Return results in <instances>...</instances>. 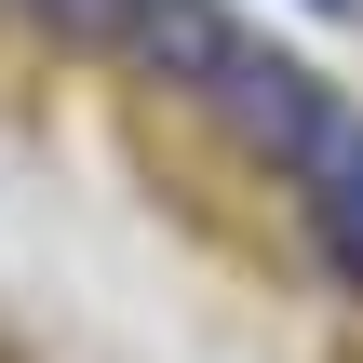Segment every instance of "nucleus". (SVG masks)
<instances>
[{
  "mask_svg": "<svg viewBox=\"0 0 363 363\" xmlns=\"http://www.w3.org/2000/svg\"><path fill=\"white\" fill-rule=\"evenodd\" d=\"M296 175H310V242H323V269L363 296V121H337Z\"/></svg>",
  "mask_w": 363,
  "mask_h": 363,
  "instance_id": "7ed1b4c3",
  "label": "nucleus"
},
{
  "mask_svg": "<svg viewBox=\"0 0 363 363\" xmlns=\"http://www.w3.org/2000/svg\"><path fill=\"white\" fill-rule=\"evenodd\" d=\"M229 13L216 0H135V27H121V54L148 67V81H175V94H216V67H229Z\"/></svg>",
  "mask_w": 363,
  "mask_h": 363,
  "instance_id": "f03ea898",
  "label": "nucleus"
},
{
  "mask_svg": "<svg viewBox=\"0 0 363 363\" xmlns=\"http://www.w3.org/2000/svg\"><path fill=\"white\" fill-rule=\"evenodd\" d=\"M27 27H54V40H81V54H108L121 27H135V0H13Z\"/></svg>",
  "mask_w": 363,
  "mask_h": 363,
  "instance_id": "20e7f679",
  "label": "nucleus"
},
{
  "mask_svg": "<svg viewBox=\"0 0 363 363\" xmlns=\"http://www.w3.org/2000/svg\"><path fill=\"white\" fill-rule=\"evenodd\" d=\"M202 108H216L242 148H269V162H310V148L350 121V108L296 67V54H256V40H229V67H216V94H202Z\"/></svg>",
  "mask_w": 363,
  "mask_h": 363,
  "instance_id": "f257e3e1",
  "label": "nucleus"
},
{
  "mask_svg": "<svg viewBox=\"0 0 363 363\" xmlns=\"http://www.w3.org/2000/svg\"><path fill=\"white\" fill-rule=\"evenodd\" d=\"M310 13H350V0H310Z\"/></svg>",
  "mask_w": 363,
  "mask_h": 363,
  "instance_id": "39448f33",
  "label": "nucleus"
}]
</instances>
